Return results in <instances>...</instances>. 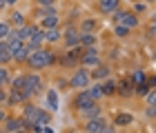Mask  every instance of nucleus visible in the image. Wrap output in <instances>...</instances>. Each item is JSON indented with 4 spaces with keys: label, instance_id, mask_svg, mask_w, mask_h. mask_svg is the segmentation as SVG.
<instances>
[{
    "label": "nucleus",
    "instance_id": "f3484780",
    "mask_svg": "<svg viewBox=\"0 0 156 133\" xmlns=\"http://www.w3.org/2000/svg\"><path fill=\"white\" fill-rule=\"evenodd\" d=\"M38 27H40L42 31L58 29V27H60V16H47V18H40V20H38Z\"/></svg>",
    "mask_w": 156,
    "mask_h": 133
},
{
    "label": "nucleus",
    "instance_id": "a878e982",
    "mask_svg": "<svg viewBox=\"0 0 156 133\" xmlns=\"http://www.w3.org/2000/svg\"><path fill=\"white\" fill-rule=\"evenodd\" d=\"M98 36L96 33H80V47H96Z\"/></svg>",
    "mask_w": 156,
    "mask_h": 133
},
{
    "label": "nucleus",
    "instance_id": "9d476101",
    "mask_svg": "<svg viewBox=\"0 0 156 133\" xmlns=\"http://www.w3.org/2000/svg\"><path fill=\"white\" fill-rule=\"evenodd\" d=\"M78 115H80L83 120H91V118H98V115H103V107H101V102H94V104H89L87 109L78 111Z\"/></svg>",
    "mask_w": 156,
    "mask_h": 133
},
{
    "label": "nucleus",
    "instance_id": "aec40b11",
    "mask_svg": "<svg viewBox=\"0 0 156 133\" xmlns=\"http://www.w3.org/2000/svg\"><path fill=\"white\" fill-rule=\"evenodd\" d=\"M9 25H11V29H18V27L27 25V16H25V11L13 9V11H11V16H9Z\"/></svg>",
    "mask_w": 156,
    "mask_h": 133
},
{
    "label": "nucleus",
    "instance_id": "f8f14e48",
    "mask_svg": "<svg viewBox=\"0 0 156 133\" xmlns=\"http://www.w3.org/2000/svg\"><path fill=\"white\" fill-rule=\"evenodd\" d=\"M38 111H40V107H38V104H34V102H29V100L23 104V118H25L27 122H36Z\"/></svg>",
    "mask_w": 156,
    "mask_h": 133
},
{
    "label": "nucleus",
    "instance_id": "20e7f679",
    "mask_svg": "<svg viewBox=\"0 0 156 133\" xmlns=\"http://www.w3.org/2000/svg\"><path fill=\"white\" fill-rule=\"evenodd\" d=\"M31 122H27L23 115H9L2 122V133H18V131H27Z\"/></svg>",
    "mask_w": 156,
    "mask_h": 133
},
{
    "label": "nucleus",
    "instance_id": "4c0bfd02",
    "mask_svg": "<svg viewBox=\"0 0 156 133\" xmlns=\"http://www.w3.org/2000/svg\"><path fill=\"white\" fill-rule=\"evenodd\" d=\"M69 89V80L67 78H56V91H65Z\"/></svg>",
    "mask_w": 156,
    "mask_h": 133
},
{
    "label": "nucleus",
    "instance_id": "a18cd8bd",
    "mask_svg": "<svg viewBox=\"0 0 156 133\" xmlns=\"http://www.w3.org/2000/svg\"><path fill=\"white\" fill-rule=\"evenodd\" d=\"M7 118H9V113H7V109H5V107H0V124H2V122L7 120Z\"/></svg>",
    "mask_w": 156,
    "mask_h": 133
},
{
    "label": "nucleus",
    "instance_id": "72a5a7b5",
    "mask_svg": "<svg viewBox=\"0 0 156 133\" xmlns=\"http://www.w3.org/2000/svg\"><path fill=\"white\" fill-rule=\"evenodd\" d=\"M25 47H27V51H29V53H34V51H38V49H42V47H45V45H42L40 42V40H27V42H25Z\"/></svg>",
    "mask_w": 156,
    "mask_h": 133
},
{
    "label": "nucleus",
    "instance_id": "7ed1b4c3",
    "mask_svg": "<svg viewBox=\"0 0 156 133\" xmlns=\"http://www.w3.org/2000/svg\"><path fill=\"white\" fill-rule=\"evenodd\" d=\"M89 85H91L89 71H87V69H83V67H78L76 71L72 73V78H69V89H76V91H80V89H87Z\"/></svg>",
    "mask_w": 156,
    "mask_h": 133
},
{
    "label": "nucleus",
    "instance_id": "f704fd0d",
    "mask_svg": "<svg viewBox=\"0 0 156 133\" xmlns=\"http://www.w3.org/2000/svg\"><path fill=\"white\" fill-rule=\"evenodd\" d=\"M11 82V75L7 71V67H0V87H9Z\"/></svg>",
    "mask_w": 156,
    "mask_h": 133
},
{
    "label": "nucleus",
    "instance_id": "b1692460",
    "mask_svg": "<svg viewBox=\"0 0 156 133\" xmlns=\"http://www.w3.org/2000/svg\"><path fill=\"white\" fill-rule=\"evenodd\" d=\"M27 58H29V51H27V47L23 45L16 53L11 55V62H18V65H27Z\"/></svg>",
    "mask_w": 156,
    "mask_h": 133
},
{
    "label": "nucleus",
    "instance_id": "e433bc0d",
    "mask_svg": "<svg viewBox=\"0 0 156 133\" xmlns=\"http://www.w3.org/2000/svg\"><path fill=\"white\" fill-rule=\"evenodd\" d=\"M9 31H11V25L9 22H0V42L9 36Z\"/></svg>",
    "mask_w": 156,
    "mask_h": 133
},
{
    "label": "nucleus",
    "instance_id": "ddd939ff",
    "mask_svg": "<svg viewBox=\"0 0 156 133\" xmlns=\"http://www.w3.org/2000/svg\"><path fill=\"white\" fill-rule=\"evenodd\" d=\"M132 122H134V115H132V113H127V111H118V113L114 115V120H112V124H114L116 129L129 127Z\"/></svg>",
    "mask_w": 156,
    "mask_h": 133
},
{
    "label": "nucleus",
    "instance_id": "37998d69",
    "mask_svg": "<svg viewBox=\"0 0 156 133\" xmlns=\"http://www.w3.org/2000/svg\"><path fill=\"white\" fill-rule=\"evenodd\" d=\"M36 5H38V7H54L56 0H36Z\"/></svg>",
    "mask_w": 156,
    "mask_h": 133
},
{
    "label": "nucleus",
    "instance_id": "2eb2a0df",
    "mask_svg": "<svg viewBox=\"0 0 156 133\" xmlns=\"http://www.w3.org/2000/svg\"><path fill=\"white\" fill-rule=\"evenodd\" d=\"M36 20H40V18H47V16H60V11H58V7H38L36 5V9H34V13H31Z\"/></svg>",
    "mask_w": 156,
    "mask_h": 133
},
{
    "label": "nucleus",
    "instance_id": "cd10ccee",
    "mask_svg": "<svg viewBox=\"0 0 156 133\" xmlns=\"http://www.w3.org/2000/svg\"><path fill=\"white\" fill-rule=\"evenodd\" d=\"M101 87H103V93H105V95H114V93H116V82L112 80V78L103 80V82H101Z\"/></svg>",
    "mask_w": 156,
    "mask_h": 133
},
{
    "label": "nucleus",
    "instance_id": "9b49d317",
    "mask_svg": "<svg viewBox=\"0 0 156 133\" xmlns=\"http://www.w3.org/2000/svg\"><path fill=\"white\" fill-rule=\"evenodd\" d=\"M118 25H125L127 29H136V27L140 25V18H138L132 9H125V13H123V18H120Z\"/></svg>",
    "mask_w": 156,
    "mask_h": 133
},
{
    "label": "nucleus",
    "instance_id": "c85d7f7f",
    "mask_svg": "<svg viewBox=\"0 0 156 133\" xmlns=\"http://www.w3.org/2000/svg\"><path fill=\"white\" fill-rule=\"evenodd\" d=\"M116 93L132 95L134 93V85H132V82H116Z\"/></svg>",
    "mask_w": 156,
    "mask_h": 133
},
{
    "label": "nucleus",
    "instance_id": "412c9836",
    "mask_svg": "<svg viewBox=\"0 0 156 133\" xmlns=\"http://www.w3.org/2000/svg\"><path fill=\"white\" fill-rule=\"evenodd\" d=\"M87 93L91 95V100H94V102H101L103 98H105V93H103V87H101V82H91V85L87 87Z\"/></svg>",
    "mask_w": 156,
    "mask_h": 133
},
{
    "label": "nucleus",
    "instance_id": "c9c22d12",
    "mask_svg": "<svg viewBox=\"0 0 156 133\" xmlns=\"http://www.w3.org/2000/svg\"><path fill=\"white\" fill-rule=\"evenodd\" d=\"M145 104H147V107H156V89H150V91H147Z\"/></svg>",
    "mask_w": 156,
    "mask_h": 133
},
{
    "label": "nucleus",
    "instance_id": "de8ad7c7",
    "mask_svg": "<svg viewBox=\"0 0 156 133\" xmlns=\"http://www.w3.org/2000/svg\"><path fill=\"white\" fill-rule=\"evenodd\" d=\"M42 133H54V129L51 127H42Z\"/></svg>",
    "mask_w": 156,
    "mask_h": 133
},
{
    "label": "nucleus",
    "instance_id": "423d86ee",
    "mask_svg": "<svg viewBox=\"0 0 156 133\" xmlns=\"http://www.w3.org/2000/svg\"><path fill=\"white\" fill-rule=\"evenodd\" d=\"M107 124H109L107 118H105V115H98V118H91V120H85L83 131H85V133H101Z\"/></svg>",
    "mask_w": 156,
    "mask_h": 133
},
{
    "label": "nucleus",
    "instance_id": "a19ab883",
    "mask_svg": "<svg viewBox=\"0 0 156 133\" xmlns=\"http://www.w3.org/2000/svg\"><path fill=\"white\" fill-rule=\"evenodd\" d=\"M7 98H9V89L0 87V107H5V104H7Z\"/></svg>",
    "mask_w": 156,
    "mask_h": 133
},
{
    "label": "nucleus",
    "instance_id": "6e6552de",
    "mask_svg": "<svg viewBox=\"0 0 156 133\" xmlns=\"http://www.w3.org/2000/svg\"><path fill=\"white\" fill-rule=\"evenodd\" d=\"M89 78H91V82H103V80L112 78V67L105 65V62H101L96 69H91V71H89Z\"/></svg>",
    "mask_w": 156,
    "mask_h": 133
},
{
    "label": "nucleus",
    "instance_id": "c756f323",
    "mask_svg": "<svg viewBox=\"0 0 156 133\" xmlns=\"http://www.w3.org/2000/svg\"><path fill=\"white\" fill-rule=\"evenodd\" d=\"M9 62H11V53H9V49H7L5 42H0V67L9 65Z\"/></svg>",
    "mask_w": 156,
    "mask_h": 133
},
{
    "label": "nucleus",
    "instance_id": "f257e3e1",
    "mask_svg": "<svg viewBox=\"0 0 156 133\" xmlns=\"http://www.w3.org/2000/svg\"><path fill=\"white\" fill-rule=\"evenodd\" d=\"M54 53H51V49H38V51H34L29 53V58H27V67H29V71H42V69H47V67H51L54 65Z\"/></svg>",
    "mask_w": 156,
    "mask_h": 133
},
{
    "label": "nucleus",
    "instance_id": "49530a36",
    "mask_svg": "<svg viewBox=\"0 0 156 133\" xmlns=\"http://www.w3.org/2000/svg\"><path fill=\"white\" fill-rule=\"evenodd\" d=\"M18 0H5V7H16Z\"/></svg>",
    "mask_w": 156,
    "mask_h": 133
},
{
    "label": "nucleus",
    "instance_id": "39448f33",
    "mask_svg": "<svg viewBox=\"0 0 156 133\" xmlns=\"http://www.w3.org/2000/svg\"><path fill=\"white\" fill-rule=\"evenodd\" d=\"M62 42H65V49H74L80 45V31L74 25H67L62 29Z\"/></svg>",
    "mask_w": 156,
    "mask_h": 133
},
{
    "label": "nucleus",
    "instance_id": "3c124183",
    "mask_svg": "<svg viewBox=\"0 0 156 133\" xmlns=\"http://www.w3.org/2000/svg\"><path fill=\"white\" fill-rule=\"evenodd\" d=\"M65 133H76V131H72V129H69V131H65Z\"/></svg>",
    "mask_w": 156,
    "mask_h": 133
},
{
    "label": "nucleus",
    "instance_id": "1a4fd4ad",
    "mask_svg": "<svg viewBox=\"0 0 156 133\" xmlns=\"http://www.w3.org/2000/svg\"><path fill=\"white\" fill-rule=\"evenodd\" d=\"M98 29H101V20L98 18H83L80 25H78L80 33H98Z\"/></svg>",
    "mask_w": 156,
    "mask_h": 133
},
{
    "label": "nucleus",
    "instance_id": "8fccbe9b",
    "mask_svg": "<svg viewBox=\"0 0 156 133\" xmlns=\"http://www.w3.org/2000/svg\"><path fill=\"white\" fill-rule=\"evenodd\" d=\"M145 2H147V5H150V2H156V0H145Z\"/></svg>",
    "mask_w": 156,
    "mask_h": 133
},
{
    "label": "nucleus",
    "instance_id": "f03ea898",
    "mask_svg": "<svg viewBox=\"0 0 156 133\" xmlns=\"http://www.w3.org/2000/svg\"><path fill=\"white\" fill-rule=\"evenodd\" d=\"M25 78H27V85H25V98L27 100H31V98H36L38 93H42L45 91V80H42V75L38 71H29V73H25Z\"/></svg>",
    "mask_w": 156,
    "mask_h": 133
},
{
    "label": "nucleus",
    "instance_id": "4468645a",
    "mask_svg": "<svg viewBox=\"0 0 156 133\" xmlns=\"http://www.w3.org/2000/svg\"><path fill=\"white\" fill-rule=\"evenodd\" d=\"M27 102V98L23 91L18 89H9V98H7V107H23V104Z\"/></svg>",
    "mask_w": 156,
    "mask_h": 133
},
{
    "label": "nucleus",
    "instance_id": "5701e85b",
    "mask_svg": "<svg viewBox=\"0 0 156 133\" xmlns=\"http://www.w3.org/2000/svg\"><path fill=\"white\" fill-rule=\"evenodd\" d=\"M54 120V115H51V111H45V109H40L38 111V118H36V124H40V127H49Z\"/></svg>",
    "mask_w": 156,
    "mask_h": 133
},
{
    "label": "nucleus",
    "instance_id": "09e8293b",
    "mask_svg": "<svg viewBox=\"0 0 156 133\" xmlns=\"http://www.w3.org/2000/svg\"><path fill=\"white\" fill-rule=\"evenodd\" d=\"M5 9V0H0V11H2Z\"/></svg>",
    "mask_w": 156,
    "mask_h": 133
},
{
    "label": "nucleus",
    "instance_id": "4be33fe9",
    "mask_svg": "<svg viewBox=\"0 0 156 133\" xmlns=\"http://www.w3.org/2000/svg\"><path fill=\"white\" fill-rule=\"evenodd\" d=\"M60 40H62V27L45 31V42L47 45H56V42H60Z\"/></svg>",
    "mask_w": 156,
    "mask_h": 133
},
{
    "label": "nucleus",
    "instance_id": "dca6fc26",
    "mask_svg": "<svg viewBox=\"0 0 156 133\" xmlns=\"http://www.w3.org/2000/svg\"><path fill=\"white\" fill-rule=\"evenodd\" d=\"M118 7H120V0H98V11H101L103 16L114 13Z\"/></svg>",
    "mask_w": 156,
    "mask_h": 133
},
{
    "label": "nucleus",
    "instance_id": "6ab92c4d",
    "mask_svg": "<svg viewBox=\"0 0 156 133\" xmlns=\"http://www.w3.org/2000/svg\"><path fill=\"white\" fill-rule=\"evenodd\" d=\"M101 55H80V62H78V67L87 69V71H91V69H96L98 65H101Z\"/></svg>",
    "mask_w": 156,
    "mask_h": 133
},
{
    "label": "nucleus",
    "instance_id": "393cba45",
    "mask_svg": "<svg viewBox=\"0 0 156 133\" xmlns=\"http://www.w3.org/2000/svg\"><path fill=\"white\" fill-rule=\"evenodd\" d=\"M25 85H27V78H25V73H18V75H13V78H11V82H9V89L25 91Z\"/></svg>",
    "mask_w": 156,
    "mask_h": 133
},
{
    "label": "nucleus",
    "instance_id": "7c9ffc66",
    "mask_svg": "<svg viewBox=\"0 0 156 133\" xmlns=\"http://www.w3.org/2000/svg\"><path fill=\"white\" fill-rule=\"evenodd\" d=\"M129 33H132V29H127L125 25H114V36L116 38L125 40V38H129Z\"/></svg>",
    "mask_w": 156,
    "mask_h": 133
},
{
    "label": "nucleus",
    "instance_id": "ea45409f",
    "mask_svg": "<svg viewBox=\"0 0 156 133\" xmlns=\"http://www.w3.org/2000/svg\"><path fill=\"white\" fill-rule=\"evenodd\" d=\"M143 115H145V120H156V107H145Z\"/></svg>",
    "mask_w": 156,
    "mask_h": 133
},
{
    "label": "nucleus",
    "instance_id": "c03bdc74",
    "mask_svg": "<svg viewBox=\"0 0 156 133\" xmlns=\"http://www.w3.org/2000/svg\"><path fill=\"white\" fill-rule=\"evenodd\" d=\"M145 85L150 87V89H156V75H152V78H147V80H145Z\"/></svg>",
    "mask_w": 156,
    "mask_h": 133
},
{
    "label": "nucleus",
    "instance_id": "473e14b6",
    "mask_svg": "<svg viewBox=\"0 0 156 133\" xmlns=\"http://www.w3.org/2000/svg\"><path fill=\"white\" fill-rule=\"evenodd\" d=\"M145 80H147V75L140 71V69L132 73V85H134V87H136V85H145Z\"/></svg>",
    "mask_w": 156,
    "mask_h": 133
},
{
    "label": "nucleus",
    "instance_id": "5fc2aeb1",
    "mask_svg": "<svg viewBox=\"0 0 156 133\" xmlns=\"http://www.w3.org/2000/svg\"><path fill=\"white\" fill-rule=\"evenodd\" d=\"M83 133H85V131H83Z\"/></svg>",
    "mask_w": 156,
    "mask_h": 133
},
{
    "label": "nucleus",
    "instance_id": "864d4df0",
    "mask_svg": "<svg viewBox=\"0 0 156 133\" xmlns=\"http://www.w3.org/2000/svg\"><path fill=\"white\" fill-rule=\"evenodd\" d=\"M132 2H134V0H132Z\"/></svg>",
    "mask_w": 156,
    "mask_h": 133
},
{
    "label": "nucleus",
    "instance_id": "58836bf2",
    "mask_svg": "<svg viewBox=\"0 0 156 133\" xmlns=\"http://www.w3.org/2000/svg\"><path fill=\"white\" fill-rule=\"evenodd\" d=\"M147 91H150V87H147V85H136V87H134V93L140 95V98H145Z\"/></svg>",
    "mask_w": 156,
    "mask_h": 133
},
{
    "label": "nucleus",
    "instance_id": "a211bd4d",
    "mask_svg": "<svg viewBox=\"0 0 156 133\" xmlns=\"http://www.w3.org/2000/svg\"><path fill=\"white\" fill-rule=\"evenodd\" d=\"M36 31H38V25H31V22H27V25H23V27H18V29H16L18 38L23 40V42H27V40H29Z\"/></svg>",
    "mask_w": 156,
    "mask_h": 133
},
{
    "label": "nucleus",
    "instance_id": "bb28decb",
    "mask_svg": "<svg viewBox=\"0 0 156 133\" xmlns=\"http://www.w3.org/2000/svg\"><path fill=\"white\" fill-rule=\"evenodd\" d=\"M47 104H49L51 111L58 109V91L56 89H47Z\"/></svg>",
    "mask_w": 156,
    "mask_h": 133
},
{
    "label": "nucleus",
    "instance_id": "603ef678",
    "mask_svg": "<svg viewBox=\"0 0 156 133\" xmlns=\"http://www.w3.org/2000/svg\"><path fill=\"white\" fill-rule=\"evenodd\" d=\"M18 133H27V131H18Z\"/></svg>",
    "mask_w": 156,
    "mask_h": 133
},
{
    "label": "nucleus",
    "instance_id": "2f4dec72",
    "mask_svg": "<svg viewBox=\"0 0 156 133\" xmlns=\"http://www.w3.org/2000/svg\"><path fill=\"white\" fill-rule=\"evenodd\" d=\"M132 11L136 13V16H138V13H145L147 11V2H145V0H134V2H132Z\"/></svg>",
    "mask_w": 156,
    "mask_h": 133
},
{
    "label": "nucleus",
    "instance_id": "79ce46f5",
    "mask_svg": "<svg viewBox=\"0 0 156 133\" xmlns=\"http://www.w3.org/2000/svg\"><path fill=\"white\" fill-rule=\"evenodd\" d=\"M147 33H150V36H156V13H152V18H150V27H147Z\"/></svg>",
    "mask_w": 156,
    "mask_h": 133
},
{
    "label": "nucleus",
    "instance_id": "0eeeda50",
    "mask_svg": "<svg viewBox=\"0 0 156 133\" xmlns=\"http://www.w3.org/2000/svg\"><path fill=\"white\" fill-rule=\"evenodd\" d=\"M89 104H94V100H91V95L87 93V89L76 91V95H74V100H72V107H74L76 113H78V111H83V109H87Z\"/></svg>",
    "mask_w": 156,
    "mask_h": 133
}]
</instances>
